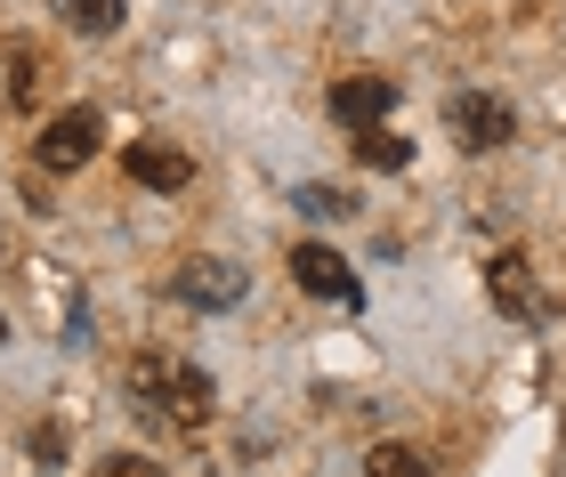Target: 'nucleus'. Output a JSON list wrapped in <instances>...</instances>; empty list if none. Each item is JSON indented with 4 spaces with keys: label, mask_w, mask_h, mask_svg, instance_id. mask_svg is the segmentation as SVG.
<instances>
[{
    "label": "nucleus",
    "mask_w": 566,
    "mask_h": 477,
    "mask_svg": "<svg viewBox=\"0 0 566 477\" xmlns=\"http://www.w3.org/2000/svg\"><path fill=\"white\" fill-rule=\"evenodd\" d=\"M211 372L187 364V357H138L130 372V413L154 421V430H178V437H195L202 421H211Z\"/></svg>",
    "instance_id": "f257e3e1"
},
{
    "label": "nucleus",
    "mask_w": 566,
    "mask_h": 477,
    "mask_svg": "<svg viewBox=\"0 0 566 477\" xmlns=\"http://www.w3.org/2000/svg\"><path fill=\"white\" fill-rule=\"evenodd\" d=\"M446 130H453L461 155H502L510 130H518V114H510V97H494V89H461V97H446Z\"/></svg>",
    "instance_id": "f03ea898"
},
{
    "label": "nucleus",
    "mask_w": 566,
    "mask_h": 477,
    "mask_svg": "<svg viewBox=\"0 0 566 477\" xmlns=\"http://www.w3.org/2000/svg\"><path fill=\"white\" fill-rule=\"evenodd\" d=\"M243 292H251V275L235 259H187L178 267V299L202 316H227V308H243Z\"/></svg>",
    "instance_id": "7ed1b4c3"
},
{
    "label": "nucleus",
    "mask_w": 566,
    "mask_h": 477,
    "mask_svg": "<svg viewBox=\"0 0 566 477\" xmlns=\"http://www.w3.org/2000/svg\"><path fill=\"white\" fill-rule=\"evenodd\" d=\"M292 275H300L307 299H332V308H356V299H365L356 267L340 259V251H324V243H292Z\"/></svg>",
    "instance_id": "20e7f679"
},
{
    "label": "nucleus",
    "mask_w": 566,
    "mask_h": 477,
    "mask_svg": "<svg viewBox=\"0 0 566 477\" xmlns=\"http://www.w3.org/2000/svg\"><path fill=\"white\" fill-rule=\"evenodd\" d=\"M97 146H106V121H97V106H73V114H57L41 130V170H82Z\"/></svg>",
    "instance_id": "39448f33"
},
{
    "label": "nucleus",
    "mask_w": 566,
    "mask_h": 477,
    "mask_svg": "<svg viewBox=\"0 0 566 477\" xmlns=\"http://www.w3.org/2000/svg\"><path fill=\"white\" fill-rule=\"evenodd\" d=\"M122 170H130V187H154V194H187L195 187V155L170 138H138L130 155H122Z\"/></svg>",
    "instance_id": "423d86ee"
},
{
    "label": "nucleus",
    "mask_w": 566,
    "mask_h": 477,
    "mask_svg": "<svg viewBox=\"0 0 566 477\" xmlns=\"http://www.w3.org/2000/svg\"><path fill=\"white\" fill-rule=\"evenodd\" d=\"M389 114H397V82H389V73H348V82H332V121L380 130Z\"/></svg>",
    "instance_id": "0eeeda50"
},
{
    "label": "nucleus",
    "mask_w": 566,
    "mask_h": 477,
    "mask_svg": "<svg viewBox=\"0 0 566 477\" xmlns=\"http://www.w3.org/2000/svg\"><path fill=\"white\" fill-rule=\"evenodd\" d=\"M485 292H494V308H502V316H534V308H543V292H534V259H526V251H502V259L485 267Z\"/></svg>",
    "instance_id": "6e6552de"
},
{
    "label": "nucleus",
    "mask_w": 566,
    "mask_h": 477,
    "mask_svg": "<svg viewBox=\"0 0 566 477\" xmlns=\"http://www.w3.org/2000/svg\"><path fill=\"white\" fill-rule=\"evenodd\" d=\"M49 17H57L65 33H82V41H106L122 24V0H49Z\"/></svg>",
    "instance_id": "1a4fd4ad"
},
{
    "label": "nucleus",
    "mask_w": 566,
    "mask_h": 477,
    "mask_svg": "<svg viewBox=\"0 0 566 477\" xmlns=\"http://www.w3.org/2000/svg\"><path fill=\"white\" fill-rule=\"evenodd\" d=\"M356 162H373V170H405V162H413V146H405L397 130H356Z\"/></svg>",
    "instance_id": "9d476101"
},
{
    "label": "nucleus",
    "mask_w": 566,
    "mask_h": 477,
    "mask_svg": "<svg viewBox=\"0 0 566 477\" xmlns=\"http://www.w3.org/2000/svg\"><path fill=\"white\" fill-rule=\"evenodd\" d=\"M365 477H429V462L413 454V445H373V454H365Z\"/></svg>",
    "instance_id": "9b49d317"
},
{
    "label": "nucleus",
    "mask_w": 566,
    "mask_h": 477,
    "mask_svg": "<svg viewBox=\"0 0 566 477\" xmlns=\"http://www.w3.org/2000/svg\"><path fill=\"white\" fill-rule=\"evenodd\" d=\"M300 211H307V219H348L356 194H340V187H300Z\"/></svg>",
    "instance_id": "f8f14e48"
},
{
    "label": "nucleus",
    "mask_w": 566,
    "mask_h": 477,
    "mask_svg": "<svg viewBox=\"0 0 566 477\" xmlns=\"http://www.w3.org/2000/svg\"><path fill=\"white\" fill-rule=\"evenodd\" d=\"M33 89H41V57H33V49H17V57H9V106H24Z\"/></svg>",
    "instance_id": "ddd939ff"
},
{
    "label": "nucleus",
    "mask_w": 566,
    "mask_h": 477,
    "mask_svg": "<svg viewBox=\"0 0 566 477\" xmlns=\"http://www.w3.org/2000/svg\"><path fill=\"white\" fill-rule=\"evenodd\" d=\"M90 477H170V469H163V462H146V454H106Z\"/></svg>",
    "instance_id": "4468645a"
},
{
    "label": "nucleus",
    "mask_w": 566,
    "mask_h": 477,
    "mask_svg": "<svg viewBox=\"0 0 566 477\" xmlns=\"http://www.w3.org/2000/svg\"><path fill=\"white\" fill-rule=\"evenodd\" d=\"M0 340H9V316H0Z\"/></svg>",
    "instance_id": "2eb2a0df"
}]
</instances>
